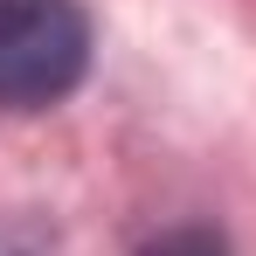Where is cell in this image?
I'll return each instance as SVG.
<instances>
[{"label": "cell", "instance_id": "6da1fadb", "mask_svg": "<svg viewBox=\"0 0 256 256\" xmlns=\"http://www.w3.org/2000/svg\"><path fill=\"white\" fill-rule=\"evenodd\" d=\"M90 14L76 0H0V104L42 111L84 84Z\"/></svg>", "mask_w": 256, "mask_h": 256}, {"label": "cell", "instance_id": "7a4b0ae2", "mask_svg": "<svg viewBox=\"0 0 256 256\" xmlns=\"http://www.w3.org/2000/svg\"><path fill=\"white\" fill-rule=\"evenodd\" d=\"M138 256H228V242L214 228H166L160 242H146Z\"/></svg>", "mask_w": 256, "mask_h": 256}, {"label": "cell", "instance_id": "3957f363", "mask_svg": "<svg viewBox=\"0 0 256 256\" xmlns=\"http://www.w3.org/2000/svg\"><path fill=\"white\" fill-rule=\"evenodd\" d=\"M0 256H56V250L28 214H0Z\"/></svg>", "mask_w": 256, "mask_h": 256}]
</instances>
